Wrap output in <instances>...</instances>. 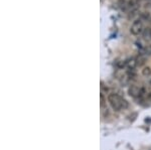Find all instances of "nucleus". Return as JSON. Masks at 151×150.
<instances>
[{"label":"nucleus","instance_id":"2","mask_svg":"<svg viewBox=\"0 0 151 150\" xmlns=\"http://www.w3.org/2000/svg\"><path fill=\"white\" fill-rule=\"evenodd\" d=\"M143 30H144L143 22H142L140 19L134 21L132 26H131V28H130V32L132 33L133 35H136V36L139 35V34H141V33L143 32Z\"/></svg>","mask_w":151,"mask_h":150},{"label":"nucleus","instance_id":"4","mask_svg":"<svg viewBox=\"0 0 151 150\" xmlns=\"http://www.w3.org/2000/svg\"><path fill=\"white\" fill-rule=\"evenodd\" d=\"M125 65H126V67H128L129 69H135V67H137V61H136V58H128V60L125 62Z\"/></svg>","mask_w":151,"mask_h":150},{"label":"nucleus","instance_id":"9","mask_svg":"<svg viewBox=\"0 0 151 150\" xmlns=\"http://www.w3.org/2000/svg\"><path fill=\"white\" fill-rule=\"evenodd\" d=\"M109 92H110L109 87H108L107 85H105V84L102 82L101 83V93L102 94H108Z\"/></svg>","mask_w":151,"mask_h":150},{"label":"nucleus","instance_id":"11","mask_svg":"<svg viewBox=\"0 0 151 150\" xmlns=\"http://www.w3.org/2000/svg\"><path fill=\"white\" fill-rule=\"evenodd\" d=\"M100 99H101V107H104V105H105V103H106V101H107V99L105 98L104 94H102V93H101V95H100Z\"/></svg>","mask_w":151,"mask_h":150},{"label":"nucleus","instance_id":"5","mask_svg":"<svg viewBox=\"0 0 151 150\" xmlns=\"http://www.w3.org/2000/svg\"><path fill=\"white\" fill-rule=\"evenodd\" d=\"M139 19L141 20L142 22L143 21H148L150 20V13L148 11H144V12H141L139 15Z\"/></svg>","mask_w":151,"mask_h":150},{"label":"nucleus","instance_id":"10","mask_svg":"<svg viewBox=\"0 0 151 150\" xmlns=\"http://www.w3.org/2000/svg\"><path fill=\"white\" fill-rule=\"evenodd\" d=\"M142 75L144 77H150L151 76V69L149 67H145L143 69H142Z\"/></svg>","mask_w":151,"mask_h":150},{"label":"nucleus","instance_id":"7","mask_svg":"<svg viewBox=\"0 0 151 150\" xmlns=\"http://www.w3.org/2000/svg\"><path fill=\"white\" fill-rule=\"evenodd\" d=\"M138 12H139L138 8H135V9L130 10V11L128 12V16H127V18H128L129 20H130V19H133V18L135 17V16L138 15Z\"/></svg>","mask_w":151,"mask_h":150},{"label":"nucleus","instance_id":"8","mask_svg":"<svg viewBox=\"0 0 151 150\" xmlns=\"http://www.w3.org/2000/svg\"><path fill=\"white\" fill-rule=\"evenodd\" d=\"M136 61H137V65H139V67H141V65H143L144 64H145L146 58L144 56H142V54H140V56L136 58Z\"/></svg>","mask_w":151,"mask_h":150},{"label":"nucleus","instance_id":"12","mask_svg":"<svg viewBox=\"0 0 151 150\" xmlns=\"http://www.w3.org/2000/svg\"><path fill=\"white\" fill-rule=\"evenodd\" d=\"M145 54H148V56H151V44L148 45L147 47L145 48Z\"/></svg>","mask_w":151,"mask_h":150},{"label":"nucleus","instance_id":"6","mask_svg":"<svg viewBox=\"0 0 151 150\" xmlns=\"http://www.w3.org/2000/svg\"><path fill=\"white\" fill-rule=\"evenodd\" d=\"M142 35L145 39H151V27H146L144 28Z\"/></svg>","mask_w":151,"mask_h":150},{"label":"nucleus","instance_id":"3","mask_svg":"<svg viewBox=\"0 0 151 150\" xmlns=\"http://www.w3.org/2000/svg\"><path fill=\"white\" fill-rule=\"evenodd\" d=\"M140 89L141 88H138V87H135V86H131L128 90L129 95H130L131 97H133V98H139Z\"/></svg>","mask_w":151,"mask_h":150},{"label":"nucleus","instance_id":"1","mask_svg":"<svg viewBox=\"0 0 151 150\" xmlns=\"http://www.w3.org/2000/svg\"><path fill=\"white\" fill-rule=\"evenodd\" d=\"M107 100L109 102L110 106L113 108V110H115V111H120V110L128 107V102L124 98L119 96L118 94H115V93L108 94Z\"/></svg>","mask_w":151,"mask_h":150}]
</instances>
